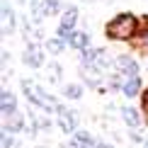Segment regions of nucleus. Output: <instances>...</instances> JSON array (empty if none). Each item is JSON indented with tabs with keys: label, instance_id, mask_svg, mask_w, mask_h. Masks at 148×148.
<instances>
[{
	"label": "nucleus",
	"instance_id": "obj_1",
	"mask_svg": "<svg viewBox=\"0 0 148 148\" xmlns=\"http://www.w3.org/2000/svg\"><path fill=\"white\" fill-rule=\"evenodd\" d=\"M136 29H138V20L136 15L131 12H119L116 17H112L107 24H104V34L107 39L112 41H129L136 36Z\"/></svg>",
	"mask_w": 148,
	"mask_h": 148
},
{
	"label": "nucleus",
	"instance_id": "obj_2",
	"mask_svg": "<svg viewBox=\"0 0 148 148\" xmlns=\"http://www.w3.org/2000/svg\"><path fill=\"white\" fill-rule=\"evenodd\" d=\"M22 90H24V95H27V100L32 102V104H36V107L46 109V114L49 112H58L61 102L56 100V97L46 95L44 88H41L39 83H34V80H22Z\"/></svg>",
	"mask_w": 148,
	"mask_h": 148
},
{
	"label": "nucleus",
	"instance_id": "obj_3",
	"mask_svg": "<svg viewBox=\"0 0 148 148\" xmlns=\"http://www.w3.org/2000/svg\"><path fill=\"white\" fill-rule=\"evenodd\" d=\"M22 63L29 66V68H41L44 66V49H41L36 41H29L27 49L22 53Z\"/></svg>",
	"mask_w": 148,
	"mask_h": 148
},
{
	"label": "nucleus",
	"instance_id": "obj_4",
	"mask_svg": "<svg viewBox=\"0 0 148 148\" xmlns=\"http://www.w3.org/2000/svg\"><path fill=\"white\" fill-rule=\"evenodd\" d=\"M58 126H61V131L63 134H75V126H78V112H73V109H66L63 104L58 107Z\"/></svg>",
	"mask_w": 148,
	"mask_h": 148
},
{
	"label": "nucleus",
	"instance_id": "obj_5",
	"mask_svg": "<svg viewBox=\"0 0 148 148\" xmlns=\"http://www.w3.org/2000/svg\"><path fill=\"white\" fill-rule=\"evenodd\" d=\"M114 68L121 73V78H129V75H138V63L134 61L131 56H116L114 58Z\"/></svg>",
	"mask_w": 148,
	"mask_h": 148
},
{
	"label": "nucleus",
	"instance_id": "obj_6",
	"mask_svg": "<svg viewBox=\"0 0 148 148\" xmlns=\"http://www.w3.org/2000/svg\"><path fill=\"white\" fill-rule=\"evenodd\" d=\"M5 129H8V131H12V134L24 131V129H27V119H24V114H20V112L8 114V116H5Z\"/></svg>",
	"mask_w": 148,
	"mask_h": 148
},
{
	"label": "nucleus",
	"instance_id": "obj_7",
	"mask_svg": "<svg viewBox=\"0 0 148 148\" xmlns=\"http://www.w3.org/2000/svg\"><path fill=\"white\" fill-rule=\"evenodd\" d=\"M12 112H17V97L12 95L10 90H3L0 92V114L8 116Z\"/></svg>",
	"mask_w": 148,
	"mask_h": 148
},
{
	"label": "nucleus",
	"instance_id": "obj_8",
	"mask_svg": "<svg viewBox=\"0 0 148 148\" xmlns=\"http://www.w3.org/2000/svg\"><path fill=\"white\" fill-rule=\"evenodd\" d=\"M119 90H121V95H124V97H136L138 90H141V78H138V75L124 78V83H121Z\"/></svg>",
	"mask_w": 148,
	"mask_h": 148
},
{
	"label": "nucleus",
	"instance_id": "obj_9",
	"mask_svg": "<svg viewBox=\"0 0 148 148\" xmlns=\"http://www.w3.org/2000/svg\"><path fill=\"white\" fill-rule=\"evenodd\" d=\"M95 146H97V141L88 131H75L71 138V148H95Z\"/></svg>",
	"mask_w": 148,
	"mask_h": 148
},
{
	"label": "nucleus",
	"instance_id": "obj_10",
	"mask_svg": "<svg viewBox=\"0 0 148 148\" xmlns=\"http://www.w3.org/2000/svg\"><path fill=\"white\" fill-rule=\"evenodd\" d=\"M15 10L8 3H3V34H12L15 32Z\"/></svg>",
	"mask_w": 148,
	"mask_h": 148
},
{
	"label": "nucleus",
	"instance_id": "obj_11",
	"mask_svg": "<svg viewBox=\"0 0 148 148\" xmlns=\"http://www.w3.org/2000/svg\"><path fill=\"white\" fill-rule=\"evenodd\" d=\"M102 51H104V49H83V51H80V63H83V66H95L97 63V58H100L102 56Z\"/></svg>",
	"mask_w": 148,
	"mask_h": 148
},
{
	"label": "nucleus",
	"instance_id": "obj_12",
	"mask_svg": "<svg viewBox=\"0 0 148 148\" xmlns=\"http://www.w3.org/2000/svg\"><path fill=\"white\" fill-rule=\"evenodd\" d=\"M121 119H124V124L131 126V129H136L141 124V116H138V112L134 107H124V109H121Z\"/></svg>",
	"mask_w": 148,
	"mask_h": 148
},
{
	"label": "nucleus",
	"instance_id": "obj_13",
	"mask_svg": "<svg viewBox=\"0 0 148 148\" xmlns=\"http://www.w3.org/2000/svg\"><path fill=\"white\" fill-rule=\"evenodd\" d=\"M71 46H73V49H78V51L88 49V46H90V34H88V32H73Z\"/></svg>",
	"mask_w": 148,
	"mask_h": 148
},
{
	"label": "nucleus",
	"instance_id": "obj_14",
	"mask_svg": "<svg viewBox=\"0 0 148 148\" xmlns=\"http://www.w3.org/2000/svg\"><path fill=\"white\" fill-rule=\"evenodd\" d=\"M61 73H63V68H61L58 63H46V80L51 85L61 83Z\"/></svg>",
	"mask_w": 148,
	"mask_h": 148
},
{
	"label": "nucleus",
	"instance_id": "obj_15",
	"mask_svg": "<svg viewBox=\"0 0 148 148\" xmlns=\"http://www.w3.org/2000/svg\"><path fill=\"white\" fill-rule=\"evenodd\" d=\"M75 22H78V8H66L63 10V17H61V24H66V27H75Z\"/></svg>",
	"mask_w": 148,
	"mask_h": 148
},
{
	"label": "nucleus",
	"instance_id": "obj_16",
	"mask_svg": "<svg viewBox=\"0 0 148 148\" xmlns=\"http://www.w3.org/2000/svg\"><path fill=\"white\" fill-rule=\"evenodd\" d=\"M61 0H41V10H44V15L46 17H51V15H56V12H61Z\"/></svg>",
	"mask_w": 148,
	"mask_h": 148
},
{
	"label": "nucleus",
	"instance_id": "obj_17",
	"mask_svg": "<svg viewBox=\"0 0 148 148\" xmlns=\"http://www.w3.org/2000/svg\"><path fill=\"white\" fill-rule=\"evenodd\" d=\"M63 49H66V41H63V39H58V36H53V39H46V51H49V53L58 56Z\"/></svg>",
	"mask_w": 148,
	"mask_h": 148
},
{
	"label": "nucleus",
	"instance_id": "obj_18",
	"mask_svg": "<svg viewBox=\"0 0 148 148\" xmlns=\"http://www.w3.org/2000/svg\"><path fill=\"white\" fill-rule=\"evenodd\" d=\"M63 95L68 97V100H80V97H83V88H80V85H66Z\"/></svg>",
	"mask_w": 148,
	"mask_h": 148
},
{
	"label": "nucleus",
	"instance_id": "obj_19",
	"mask_svg": "<svg viewBox=\"0 0 148 148\" xmlns=\"http://www.w3.org/2000/svg\"><path fill=\"white\" fill-rule=\"evenodd\" d=\"M56 36H58V39H63L66 44H71V39H73V29H71V27H66V24H58Z\"/></svg>",
	"mask_w": 148,
	"mask_h": 148
},
{
	"label": "nucleus",
	"instance_id": "obj_20",
	"mask_svg": "<svg viewBox=\"0 0 148 148\" xmlns=\"http://www.w3.org/2000/svg\"><path fill=\"white\" fill-rule=\"evenodd\" d=\"M12 146H15V141H12V131L3 129V148H12Z\"/></svg>",
	"mask_w": 148,
	"mask_h": 148
},
{
	"label": "nucleus",
	"instance_id": "obj_21",
	"mask_svg": "<svg viewBox=\"0 0 148 148\" xmlns=\"http://www.w3.org/2000/svg\"><path fill=\"white\" fill-rule=\"evenodd\" d=\"M141 107H143V112H148V88L143 90V95H141Z\"/></svg>",
	"mask_w": 148,
	"mask_h": 148
},
{
	"label": "nucleus",
	"instance_id": "obj_22",
	"mask_svg": "<svg viewBox=\"0 0 148 148\" xmlns=\"http://www.w3.org/2000/svg\"><path fill=\"white\" fill-rule=\"evenodd\" d=\"M20 3H32V0H20Z\"/></svg>",
	"mask_w": 148,
	"mask_h": 148
},
{
	"label": "nucleus",
	"instance_id": "obj_23",
	"mask_svg": "<svg viewBox=\"0 0 148 148\" xmlns=\"http://www.w3.org/2000/svg\"><path fill=\"white\" fill-rule=\"evenodd\" d=\"M17 148H22V146H17Z\"/></svg>",
	"mask_w": 148,
	"mask_h": 148
},
{
	"label": "nucleus",
	"instance_id": "obj_24",
	"mask_svg": "<svg viewBox=\"0 0 148 148\" xmlns=\"http://www.w3.org/2000/svg\"><path fill=\"white\" fill-rule=\"evenodd\" d=\"M39 148H44V146H39Z\"/></svg>",
	"mask_w": 148,
	"mask_h": 148
}]
</instances>
